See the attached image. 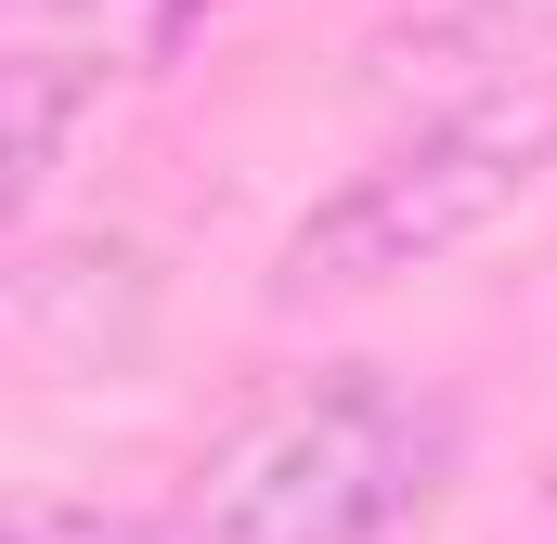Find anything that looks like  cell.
<instances>
[{
    "mask_svg": "<svg viewBox=\"0 0 557 544\" xmlns=\"http://www.w3.org/2000/svg\"><path fill=\"white\" fill-rule=\"evenodd\" d=\"M441 480H454V403L350 363L234 428L169 544H389Z\"/></svg>",
    "mask_w": 557,
    "mask_h": 544,
    "instance_id": "1",
    "label": "cell"
},
{
    "mask_svg": "<svg viewBox=\"0 0 557 544\" xmlns=\"http://www.w3.org/2000/svg\"><path fill=\"white\" fill-rule=\"evenodd\" d=\"M557 169V91H480L454 104L441 131H416L403 156H376L350 195H324L298 234L273 247V298H350V285H389V272L454 260L467 234H493L532 182Z\"/></svg>",
    "mask_w": 557,
    "mask_h": 544,
    "instance_id": "2",
    "label": "cell"
},
{
    "mask_svg": "<svg viewBox=\"0 0 557 544\" xmlns=\"http://www.w3.org/2000/svg\"><path fill=\"white\" fill-rule=\"evenodd\" d=\"M13 13V65H65V78H131V65H156L182 26H195V0H0Z\"/></svg>",
    "mask_w": 557,
    "mask_h": 544,
    "instance_id": "3",
    "label": "cell"
},
{
    "mask_svg": "<svg viewBox=\"0 0 557 544\" xmlns=\"http://www.w3.org/2000/svg\"><path fill=\"white\" fill-rule=\"evenodd\" d=\"M13 544H156V532H143V519H104V506H52V493H26Z\"/></svg>",
    "mask_w": 557,
    "mask_h": 544,
    "instance_id": "4",
    "label": "cell"
},
{
    "mask_svg": "<svg viewBox=\"0 0 557 544\" xmlns=\"http://www.w3.org/2000/svg\"><path fill=\"white\" fill-rule=\"evenodd\" d=\"M195 13H208V0H195Z\"/></svg>",
    "mask_w": 557,
    "mask_h": 544,
    "instance_id": "5",
    "label": "cell"
}]
</instances>
